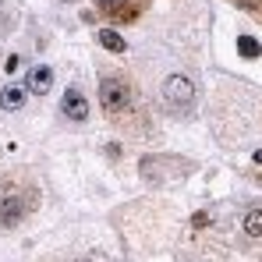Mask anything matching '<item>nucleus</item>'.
I'll return each mask as SVG.
<instances>
[{
  "instance_id": "f257e3e1",
  "label": "nucleus",
  "mask_w": 262,
  "mask_h": 262,
  "mask_svg": "<svg viewBox=\"0 0 262 262\" xmlns=\"http://www.w3.org/2000/svg\"><path fill=\"white\" fill-rule=\"evenodd\" d=\"M163 106L177 114V117H184V114H191V106H195V85L184 78V75H170L167 82H163Z\"/></svg>"
},
{
  "instance_id": "f03ea898",
  "label": "nucleus",
  "mask_w": 262,
  "mask_h": 262,
  "mask_svg": "<svg viewBox=\"0 0 262 262\" xmlns=\"http://www.w3.org/2000/svg\"><path fill=\"white\" fill-rule=\"evenodd\" d=\"M99 103H103V110H106V114H124V110L131 106L128 82H121V78H114V75L99 78Z\"/></svg>"
},
{
  "instance_id": "7ed1b4c3",
  "label": "nucleus",
  "mask_w": 262,
  "mask_h": 262,
  "mask_svg": "<svg viewBox=\"0 0 262 262\" xmlns=\"http://www.w3.org/2000/svg\"><path fill=\"white\" fill-rule=\"evenodd\" d=\"M160 170L181 177L184 170H191V163H184V160H170V156H149V160H142V177L156 181V174H160Z\"/></svg>"
},
{
  "instance_id": "20e7f679",
  "label": "nucleus",
  "mask_w": 262,
  "mask_h": 262,
  "mask_svg": "<svg viewBox=\"0 0 262 262\" xmlns=\"http://www.w3.org/2000/svg\"><path fill=\"white\" fill-rule=\"evenodd\" d=\"M60 114H64L68 121H85L89 117V99L71 85L68 92H64V99H60Z\"/></svg>"
},
{
  "instance_id": "39448f33",
  "label": "nucleus",
  "mask_w": 262,
  "mask_h": 262,
  "mask_svg": "<svg viewBox=\"0 0 262 262\" xmlns=\"http://www.w3.org/2000/svg\"><path fill=\"white\" fill-rule=\"evenodd\" d=\"M21 216H25L21 195H0V227H14Z\"/></svg>"
},
{
  "instance_id": "423d86ee",
  "label": "nucleus",
  "mask_w": 262,
  "mask_h": 262,
  "mask_svg": "<svg viewBox=\"0 0 262 262\" xmlns=\"http://www.w3.org/2000/svg\"><path fill=\"white\" fill-rule=\"evenodd\" d=\"M25 96H29V92L21 85H7L0 92V106H4V110H21V106H25Z\"/></svg>"
},
{
  "instance_id": "0eeeda50",
  "label": "nucleus",
  "mask_w": 262,
  "mask_h": 262,
  "mask_svg": "<svg viewBox=\"0 0 262 262\" xmlns=\"http://www.w3.org/2000/svg\"><path fill=\"white\" fill-rule=\"evenodd\" d=\"M50 85H53V71H50L46 64L32 68V75H29V89H32V92H50Z\"/></svg>"
},
{
  "instance_id": "6e6552de",
  "label": "nucleus",
  "mask_w": 262,
  "mask_h": 262,
  "mask_svg": "<svg viewBox=\"0 0 262 262\" xmlns=\"http://www.w3.org/2000/svg\"><path fill=\"white\" fill-rule=\"evenodd\" d=\"M99 43L106 46L110 53H124V50H128V43H124V39H121L114 29H103V32H99Z\"/></svg>"
},
{
  "instance_id": "1a4fd4ad",
  "label": "nucleus",
  "mask_w": 262,
  "mask_h": 262,
  "mask_svg": "<svg viewBox=\"0 0 262 262\" xmlns=\"http://www.w3.org/2000/svg\"><path fill=\"white\" fill-rule=\"evenodd\" d=\"M245 234H252V237H262V209H252V213L245 216Z\"/></svg>"
},
{
  "instance_id": "9d476101",
  "label": "nucleus",
  "mask_w": 262,
  "mask_h": 262,
  "mask_svg": "<svg viewBox=\"0 0 262 262\" xmlns=\"http://www.w3.org/2000/svg\"><path fill=\"white\" fill-rule=\"evenodd\" d=\"M237 50H241L245 57H259V43H255L252 36H241V43H237Z\"/></svg>"
},
{
  "instance_id": "9b49d317",
  "label": "nucleus",
  "mask_w": 262,
  "mask_h": 262,
  "mask_svg": "<svg viewBox=\"0 0 262 262\" xmlns=\"http://www.w3.org/2000/svg\"><path fill=\"white\" fill-rule=\"evenodd\" d=\"M99 7H106V11H121V7H128L131 0H96Z\"/></svg>"
},
{
  "instance_id": "f8f14e48",
  "label": "nucleus",
  "mask_w": 262,
  "mask_h": 262,
  "mask_svg": "<svg viewBox=\"0 0 262 262\" xmlns=\"http://www.w3.org/2000/svg\"><path fill=\"white\" fill-rule=\"evenodd\" d=\"M255 160H259V163H262V152H259V156H255Z\"/></svg>"
}]
</instances>
